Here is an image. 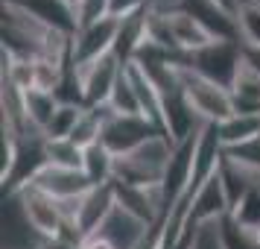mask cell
Masks as SVG:
<instances>
[{"label": "cell", "instance_id": "1", "mask_svg": "<svg viewBox=\"0 0 260 249\" xmlns=\"http://www.w3.org/2000/svg\"><path fill=\"white\" fill-rule=\"evenodd\" d=\"M176 144L167 135H155L138 150L114 158V179L117 185H132V188H152V185H164L167 167L173 158Z\"/></svg>", "mask_w": 260, "mask_h": 249}, {"label": "cell", "instance_id": "2", "mask_svg": "<svg viewBox=\"0 0 260 249\" xmlns=\"http://www.w3.org/2000/svg\"><path fill=\"white\" fill-rule=\"evenodd\" d=\"M181 73V85H184V97L199 115L202 123H222L234 115V103L228 88L219 82H211L208 76L190 71V68H178Z\"/></svg>", "mask_w": 260, "mask_h": 249}, {"label": "cell", "instance_id": "3", "mask_svg": "<svg viewBox=\"0 0 260 249\" xmlns=\"http://www.w3.org/2000/svg\"><path fill=\"white\" fill-rule=\"evenodd\" d=\"M240 65H243V44L237 38H216L208 47L196 50V53H187V65L184 68L208 76L211 82H219L225 88H231Z\"/></svg>", "mask_w": 260, "mask_h": 249}, {"label": "cell", "instance_id": "4", "mask_svg": "<svg viewBox=\"0 0 260 249\" xmlns=\"http://www.w3.org/2000/svg\"><path fill=\"white\" fill-rule=\"evenodd\" d=\"M6 197H12L18 202L24 220L41 240H56V237L64 235V217H61L59 200H53L50 193H44L36 185H24V188L12 190Z\"/></svg>", "mask_w": 260, "mask_h": 249}, {"label": "cell", "instance_id": "5", "mask_svg": "<svg viewBox=\"0 0 260 249\" xmlns=\"http://www.w3.org/2000/svg\"><path fill=\"white\" fill-rule=\"evenodd\" d=\"M120 30H123V21L120 18H103V21H94L88 26H79L73 33V44H71V68H85L91 62L103 59L106 53L117 50L120 41Z\"/></svg>", "mask_w": 260, "mask_h": 249}, {"label": "cell", "instance_id": "6", "mask_svg": "<svg viewBox=\"0 0 260 249\" xmlns=\"http://www.w3.org/2000/svg\"><path fill=\"white\" fill-rule=\"evenodd\" d=\"M155 135H164V132L158 129L152 120H146L143 115H117V112H111V106H108L100 144L106 150H111L114 155H126L132 150H138L141 144H146L149 138H155Z\"/></svg>", "mask_w": 260, "mask_h": 249}, {"label": "cell", "instance_id": "7", "mask_svg": "<svg viewBox=\"0 0 260 249\" xmlns=\"http://www.w3.org/2000/svg\"><path fill=\"white\" fill-rule=\"evenodd\" d=\"M123 71H126V62H123V56L117 50H111L103 59L79 68L76 73H79V82H82V91H85V106H103V103H108V97H111V91H114V85H117Z\"/></svg>", "mask_w": 260, "mask_h": 249}, {"label": "cell", "instance_id": "8", "mask_svg": "<svg viewBox=\"0 0 260 249\" xmlns=\"http://www.w3.org/2000/svg\"><path fill=\"white\" fill-rule=\"evenodd\" d=\"M29 185L41 188L44 193H50L53 200H59V202L79 200V197H85L88 190L94 188L88 182V176H85V170H68V167H53V164L41 167Z\"/></svg>", "mask_w": 260, "mask_h": 249}, {"label": "cell", "instance_id": "9", "mask_svg": "<svg viewBox=\"0 0 260 249\" xmlns=\"http://www.w3.org/2000/svg\"><path fill=\"white\" fill-rule=\"evenodd\" d=\"M117 205V197H114V185H94V188L79 200V208H76V223H73V232L79 237L94 235L96 229L103 226L111 208Z\"/></svg>", "mask_w": 260, "mask_h": 249}, {"label": "cell", "instance_id": "10", "mask_svg": "<svg viewBox=\"0 0 260 249\" xmlns=\"http://www.w3.org/2000/svg\"><path fill=\"white\" fill-rule=\"evenodd\" d=\"M228 94L234 103V115H260V73L246 59L240 65Z\"/></svg>", "mask_w": 260, "mask_h": 249}, {"label": "cell", "instance_id": "11", "mask_svg": "<svg viewBox=\"0 0 260 249\" xmlns=\"http://www.w3.org/2000/svg\"><path fill=\"white\" fill-rule=\"evenodd\" d=\"M59 97L53 91H41V88H29L24 91V118L29 123V129L44 132L50 126L53 115L59 112Z\"/></svg>", "mask_w": 260, "mask_h": 249}, {"label": "cell", "instance_id": "12", "mask_svg": "<svg viewBox=\"0 0 260 249\" xmlns=\"http://www.w3.org/2000/svg\"><path fill=\"white\" fill-rule=\"evenodd\" d=\"M216 129L222 138V147L231 150V147H240L260 135V115H231L228 120L216 123Z\"/></svg>", "mask_w": 260, "mask_h": 249}, {"label": "cell", "instance_id": "13", "mask_svg": "<svg viewBox=\"0 0 260 249\" xmlns=\"http://www.w3.org/2000/svg\"><path fill=\"white\" fill-rule=\"evenodd\" d=\"M114 158L117 155L106 150L103 144H94L85 150V161H82V170L91 185H108L114 179Z\"/></svg>", "mask_w": 260, "mask_h": 249}, {"label": "cell", "instance_id": "14", "mask_svg": "<svg viewBox=\"0 0 260 249\" xmlns=\"http://www.w3.org/2000/svg\"><path fill=\"white\" fill-rule=\"evenodd\" d=\"M228 220L240 232H246V235H251V237L260 235V185H254L243 200L237 202L234 211L228 214Z\"/></svg>", "mask_w": 260, "mask_h": 249}, {"label": "cell", "instance_id": "15", "mask_svg": "<svg viewBox=\"0 0 260 249\" xmlns=\"http://www.w3.org/2000/svg\"><path fill=\"white\" fill-rule=\"evenodd\" d=\"M44 153H47V164H53V167L82 170L85 150L79 147V144H73L71 138H47V144H44Z\"/></svg>", "mask_w": 260, "mask_h": 249}, {"label": "cell", "instance_id": "16", "mask_svg": "<svg viewBox=\"0 0 260 249\" xmlns=\"http://www.w3.org/2000/svg\"><path fill=\"white\" fill-rule=\"evenodd\" d=\"M108 106H111V112H117V115H141L138 91H135V85H132L129 71L120 73L117 85H114V91H111V97H108Z\"/></svg>", "mask_w": 260, "mask_h": 249}, {"label": "cell", "instance_id": "17", "mask_svg": "<svg viewBox=\"0 0 260 249\" xmlns=\"http://www.w3.org/2000/svg\"><path fill=\"white\" fill-rule=\"evenodd\" d=\"M222 220H211V223L196 226L193 237H190V249H231L228 246V237H225Z\"/></svg>", "mask_w": 260, "mask_h": 249}, {"label": "cell", "instance_id": "18", "mask_svg": "<svg viewBox=\"0 0 260 249\" xmlns=\"http://www.w3.org/2000/svg\"><path fill=\"white\" fill-rule=\"evenodd\" d=\"M237 38L243 47H260V6H243L237 12Z\"/></svg>", "mask_w": 260, "mask_h": 249}, {"label": "cell", "instance_id": "19", "mask_svg": "<svg viewBox=\"0 0 260 249\" xmlns=\"http://www.w3.org/2000/svg\"><path fill=\"white\" fill-rule=\"evenodd\" d=\"M82 112H85V106H64L61 103L59 112L50 120V126L44 129V138H71L79 118H82Z\"/></svg>", "mask_w": 260, "mask_h": 249}, {"label": "cell", "instance_id": "20", "mask_svg": "<svg viewBox=\"0 0 260 249\" xmlns=\"http://www.w3.org/2000/svg\"><path fill=\"white\" fill-rule=\"evenodd\" d=\"M149 6H152V0H108V15L126 21V18H132V15L149 9Z\"/></svg>", "mask_w": 260, "mask_h": 249}, {"label": "cell", "instance_id": "21", "mask_svg": "<svg viewBox=\"0 0 260 249\" xmlns=\"http://www.w3.org/2000/svg\"><path fill=\"white\" fill-rule=\"evenodd\" d=\"M82 249H117V246L103 235H88V237H82Z\"/></svg>", "mask_w": 260, "mask_h": 249}, {"label": "cell", "instance_id": "22", "mask_svg": "<svg viewBox=\"0 0 260 249\" xmlns=\"http://www.w3.org/2000/svg\"><path fill=\"white\" fill-rule=\"evenodd\" d=\"M44 249H82V240H73V237H56V240H47Z\"/></svg>", "mask_w": 260, "mask_h": 249}, {"label": "cell", "instance_id": "23", "mask_svg": "<svg viewBox=\"0 0 260 249\" xmlns=\"http://www.w3.org/2000/svg\"><path fill=\"white\" fill-rule=\"evenodd\" d=\"M243 59L260 73V47H243Z\"/></svg>", "mask_w": 260, "mask_h": 249}, {"label": "cell", "instance_id": "24", "mask_svg": "<svg viewBox=\"0 0 260 249\" xmlns=\"http://www.w3.org/2000/svg\"><path fill=\"white\" fill-rule=\"evenodd\" d=\"M257 243H260V235H257Z\"/></svg>", "mask_w": 260, "mask_h": 249}]
</instances>
